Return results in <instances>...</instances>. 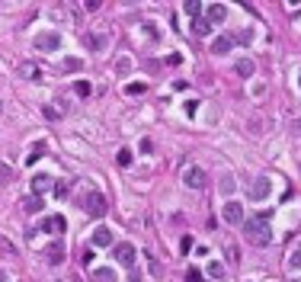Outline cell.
<instances>
[{
	"label": "cell",
	"mask_w": 301,
	"mask_h": 282,
	"mask_svg": "<svg viewBox=\"0 0 301 282\" xmlns=\"http://www.w3.org/2000/svg\"><path fill=\"white\" fill-rule=\"evenodd\" d=\"M244 234H247V241H250L253 247H269L272 244V228L266 222V215L247 218V222H244Z\"/></svg>",
	"instance_id": "obj_1"
},
{
	"label": "cell",
	"mask_w": 301,
	"mask_h": 282,
	"mask_svg": "<svg viewBox=\"0 0 301 282\" xmlns=\"http://www.w3.org/2000/svg\"><path fill=\"white\" fill-rule=\"evenodd\" d=\"M81 205H84L87 215H93V218H103L106 208H109V205H106V196H103V192H84Z\"/></svg>",
	"instance_id": "obj_2"
},
{
	"label": "cell",
	"mask_w": 301,
	"mask_h": 282,
	"mask_svg": "<svg viewBox=\"0 0 301 282\" xmlns=\"http://www.w3.org/2000/svg\"><path fill=\"white\" fill-rule=\"evenodd\" d=\"M269 192H272V180H269V176H256L250 186H247V199H250V202H263V199H269Z\"/></svg>",
	"instance_id": "obj_3"
},
{
	"label": "cell",
	"mask_w": 301,
	"mask_h": 282,
	"mask_svg": "<svg viewBox=\"0 0 301 282\" xmlns=\"http://www.w3.org/2000/svg\"><path fill=\"white\" fill-rule=\"evenodd\" d=\"M135 244L122 241V244H112V260L119 263V266H135Z\"/></svg>",
	"instance_id": "obj_4"
},
{
	"label": "cell",
	"mask_w": 301,
	"mask_h": 282,
	"mask_svg": "<svg viewBox=\"0 0 301 282\" xmlns=\"http://www.w3.org/2000/svg\"><path fill=\"white\" fill-rule=\"evenodd\" d=\"M221 218H224L228 225H244V205H241V202H224Z\"/></svg>",
	"instance_id": "obj_5"
},
{
	"label": "cell",
	"mask_w": 301,
	"mask_h": 282,
	"mask_svg": "<svg viewBox=\"0 0 301 282\" xmlns=\"http://www.w3.org/2000/svg\"><path fill=\"white\" fill-rule=\"evenodd\" d=\"M35 48L58 51V48H61V35H58V32H39V35H35Z\"/></svg>",
	"instance_id": "obj_6"
},
{
	"label": "cell",
	"mask_w": 301,
	"mask_h": 282,
	"mask_svg": "<svg viewBox=\"0 0 301 282\" xmlns=\"http://www.w3.org/2000/svg\"><path fill=\"white\" fill-rule=\"evenodd\" d=\"M42 231H48V234H64L67 231V222L61 215H48L45 222H42Z\"/></svg>",
	"instance_id": "obj_7"
},
{
	"label": "cell",
	"mask_w": 301,
	"mask_h": 282,
	"mask_svg": "<svg viewBox=\"0 0 301 282\" xmlns=\"http://www.w3.org/2000/svg\"><path fill=\"white\" fill-rule=\"evenodd\" d=\"M183 183H186L189 189H202V186H205V173H202L199 167H189L186 176H183Z\"/></svg>",
	"instance_id": "obj_8"
},
{
	"label": "cell",
	"mask_w": 301,
	"mask_h": 282,
	"mask_svg": "<svg viewBox=\"0 0 301 282\" xmlns=\"http://www.w3.org/2000/svg\"><path fill=\"white\" fill-rule=\"evenodd\" d=\"M224 20H228V7H224V4H211L208 10H205V23H208V26L224 23Z\"/></svg>",
	"instance_id": "obj_9"
},
{
	"label": "cell",
	"mask_w": 301,
	"mask_h": 282,
	"mask_svg": "<svg viewBox=\"0 0 301 282\" xmlns=\"http://www.w3.org/2000/svg\"><path fill=\"white\" fill-rule=\"evenodd\" d=\"M45 260L51 263V266H61V263H64V244H48L45 247Z\"/></svg>",
	"instance_id": "obj_10"
},
{
	"label": "cell",
	"mask_w": 301,
	"mask_h": 282,
	"mask_svg": "<svg viewBox=\"0 0 301 282\" xmlns=\"http://www.w3.org/2000/svg\"><path fill=\"white\" fill-rule=\"evenodd\" d=\"M51 189V176L48 173H35L32 176V196H42V192Z\"/></svg>",
	"instance_id": "obj_11"
},
{
	"label": "cell",
	"mask_w": 301,
	"mask_h": 282,
	"mask_svg": "<svg viewBox=\"0 0 301 282\" xmlns=\"http://www.w3.org/2000/svg\"><path fill=\"white\" fill-rule=\"evenodd\" d=\"M116 244V237H112L109 228H96L93 231V247H112Z\"/></svg>",
	"instance_id": "obj_12"
},
{
	"label": "cell",
	"mask_w": 301,
	"mask_h": 282,
	"mask_svg": "<svg viewBox=\"0 0 301 282\" xmlns=\"http://www.w3.org/2000/svg\"><path fill=\"white\" fill-rule=\"evenodd\" d=\"M211 51H215V55H228V51H231V35H218V39L211 42Z\"/></svg>",
	"instance_id": "obj_13"
},
{
	"label": "cell",
	"mask_w": 301,
	"mask_h": 282,
	"mask_svg": "<svg viewBox=\"0 0 301 282\" xmlns=\"http://www.w3.org/2000/svg\"><path fill=\"white\" fill-rule=\"evenodd\" d=\"M42 205H45V202H42L39 196H26V199H23V208L29 212V215H35V212H42Z\"/></svg>",
	"instance_id": "obj_14"
},
{
	"label": "cell",
	"mask_w": 301,
	"mask_h": 282,
	"mask_svg": "<svg viewBox=\"0 0 301 282\" xmlns=\"http://www.w3.org/2000/svg\"><path fill=\"white\" fill-rule=\"evenodd\" d=\"M20 74L26 77V81H39V67H35L32 61H23V64H20Z\"/></svg>",
	"instance_id": "obj_15"
},
{
	"label": "cell",
	"mask_w": 301,
	"mask_h": 282,
	"mask_svg": "<svg viewBox=\"0 0 301 282\" xmlns=\"http://www.w3.org/2000/svg\"><path fill=\"white\" fill-rule=\"evenodd\" d=\"M192 32H196V35H208L211 32V26L205 23V16H196V20H192Z\"/></svg>",
	"instance_id": "obj_16"
},
{
	"label": "cell",
	"mask_w": 301,
	"mask_h": 282,
	"mask_svg": "<svg viewBox=\"0 0 301 282\" xmlns=\"http://www.w3.org/2000/svg\"><path fill=\"white\" fill-rule=\"evenodd\" d=\"M42 154H45V141H35V145H32V151H29V157H26V164H35Z\"/></svg>",
	"instance_id": "obj_17"
},
{
	"label": "cell",
	"mask_w": 301,
	"mask_h": 282,
	"mask_svg": "<svg viewBox=\"0 0 301 282\" xmlns=\"http://www.w3.org/2000/svg\"><path fill=\"white\" fill-rule=\"evenodd\" d=\"M250 39H253L250 29H237V32L231 35V45H234V42H237V45H250Z\"/></svg>",
	"instance_id": "obj_18"
},
{
	"label": "cell",
	"mask_w": 301,
	"mask_h": 282,
	"mask_svg": "<svg viewBox=\"0 0 301 282\" xmlns=\"http://www.w3.org/2000/svg\"><path fill=\"white\" fill-rule=\"evenodd\" d=\"M234 67H237V74H241V77H250V74H253V61H250V58H241Z\"/></svg>",
	"instance_id": "obj_19"
},
{
	"label": "cell",
	"mask_w": 301,
	"mask_h": 282,
	"mask_svg": "<svg viewBox=\"0 0 301 282\" xmlns=\"http://www.w3.org/2000/svg\"><path fill=\"white\" fill-rule=\"evenodd\" d=\"M208 276H211V279H224L228 272H224V266H221V263L215 260V263H208Z\"/></svg>",
	"instance_id": "obj_20"
},
{
	"label": "cell",
	"mask_w": 301,
	"mask_h": 282,
	"mask_svg": "<svg viewBox=\"0 0 301 282\" xmlns=\"http://www.w3.org/2000/svg\"><path fill=\"white\" fill-rule=\"evenodd\" d=\"M84 42H87V45H90V48H96V51H100V48L106 45V39H103V35H93V32H90V35H87V39H84Z\"/></svg>",
	"instance_id": "obj_21"
},
{
	"label": "cell",
	"mask_w": 301,
	"mask_h": 282,
	"mask_svg": "<svg viewBox=\"0 0 301 282\" xmlns=\"http://www.w3.org/2000/svg\"><path fill=\"white\" fill-rule=\"evenodd\" d=\"M74 93H77V96H90V93H93V87L87 84V81H77V84H74Z\"/></svg>",
	"instance_id": "obj_22"
},
{
	"label": "cell",
	"mask_w": 301,
	"mask_h": 282,
	"mask_svg": "<svg viewBox=\"0 0 301 282\" xmlns=\"http://www.w3.org/2000/svg\"><path fill=\"white\" fill-rule=\"evenodd\" d=\"M186 13H189L192 20H196V16L202 13V4H199V0H186Z\"/></svg>",
	"instance_id": "obj_23"
},
{
	"label": "cell",
	"mask_w": 301,
	"mask_h": 282,
	"mask_svg": "<svg viewBox=\"0 0 301 282\" xmlns=\"http://www.w3.org/2000/svg\"><path fill=\"white\" fill-rule=\"evenodd\" d=\"M93 279H96V282H112L116 276H112V269H96V272H93Z\"/></svg>",
	"instance_id": "obj_24"
},
{
	"label": "cell",
	"mask_w": 301,
	"mask_h": 282,
	"mask_svg": "<svg viewBox=\"0 0 301 282\" xmlns=\"http://www.w3.org/2000/svg\"><path fill=\"white\" fill-rule=\"evenodd\" d=\"M0 253H7V257H13V253H16V247H13L10 241H7L4 234H0Z\"/></svg>",
	"instance_id": "obj_25"
},
{
	"label": "cell",
	"mask_w": 301,
	"mask_h": 282,
	"mask_svg": "<svg viewBox=\"0 0 301 282\" xmlns=\"http://www.w3.org/2000/svg\"><path fill=\"white\" fill-rule=\"evenodd\" d=\"M81 67H84L81 58H67V61H64V70H81Z\"/></svg>",
	"instance_id": "obj_26"
},
{
	"label": "cell",
	"mask_w": 301,
	"mask_h": 282,
	"mask_svg": "<svg viewBox=\"0 0 301 282\" xmlns=\"http://www.w3.org/2000/svg\"><path fill=\"white\" fill-rule=\"evenodd\" d=\"M186 282H202V272H199L196 266H192L189 272H186Z\"/></svg>",
	"instance_id": "obj_27"
},
{
	"label": "cell",
	"mask_w": 301,
	"mask_h": 282,
	"mask_svg": "<svg viewBox=\"0 0 301 282\" xmlns=\"http://www.w3.org/2000/svg\"><path fill=\"white\" fill-rule=\"evenodd\" d=\"M128 93H131V96H138V93H144V84H141V81H135V84H128Z\"/></svg>",
	"instance_id": "obj_28"
},
{
	"label": "cell",
	"mask_w": 301,
	"mask_h": 282,
	"mask_svg": "<svg viewBox=\"0 0 301 282\" xmlns=\"http://www.w3.org/2000/svg\"><path fill=\"white\" fill-rule=\"evenodd\" d=\"M288 266H291V269H301V250H298V253H291V257H288Z\"/></svg>",
	"instance_id": "obj_29"
},
{
	"label": "cell",
	"mask_w": 301,
	"mask_h": 282,
	"mask_svg": "<svg viewBox=\"0 0 301 282\" xmlns=\"http://www.w3.org/2000/svg\"><path fill=\"white\" fill-rule=\"evenodd\" d=\"M116 70H122V74L131 70V61H128V58H119V61H116Z\"/></svg>",
	"instance_id": "obj_30"
},
{
	"label": "cell",
	"mask_w": 301,
	"mask_h": 282,
	"mask_svg": "<svg viewBox=\"0 0 301 282\" xmlns=\"http://www.w3.org/2000/svg\"><path fill=\"white\" fill-rule=\"evenodd\" d=\"M116 161H119V167H128V164H131V154H128V151H119Z\"/></svg>",
	"instance_id": "obj_31"
},
{
	"label": "cell",
	"mask_w": 301,
	"mask_h": 282,
	"mask_svg": "<svg viewBox=\"0 0 301 282\" xmlns=\"http://www.w3.org/2000/svg\"><path fill=\"white\" fill-rule=\"evenodd\" d=\"M10 167H0V186H4V183H10Z\"/></svg>",
	"instance_id": "obj_32"
},
{
	"label": "cell",
	"mask_w": 301,
	"mask_h": 282,
	"mask_svg": "<svg viewBox=\"0 0 301 282\" xmlns=\"http://www.w3.org/2000/svg\"><path fill=\"white\" fill-rule=\"evenodd\" d=\"M55 196H58V199L67 196V183H58V186H55Z\"/></svg>",
	"instance_id": "obj_33"
},
{
	"label": "cell",
	"mask_w": 301,
	"mask_h": 282,
	"mask_svg": "<svg viewBox=\"0 0 301 282\" xmlns=\"http://www.w3.org/2000/svg\"><path fill=\"white\" fill-rule=\"evenodd\" d=\"M237 257H241V253H237V247L228 241V260H237Z\"/></svg>",
	"instance_id": "obj_34"
},
{
	"label": "cell",
	"mask_w": 301,
	"mask_h": 282,
	"mask_svg": "<svg viewBox=\"0 0 301 282\" xmlns=\"http://www.w3.org/2000/svg\"><path fill=\"white\" fill-rule=\"evenodd\" d=\"M291 128H295V135H301V116L295 119V125H291Z\"/></svg>",
	"instance_id": "obj_35"
},
{
	"label": "cell",
	"mask_w": 301,
	"mask_h": 282,
	"mask_svg": "<svg viewBox=\"0 0 301 282\" xmlns=\"http://www.w3.org/2000/svg\"><path fill=\"white\" fill-rule=\"evenodd\" d=\"M0 282H7V272L4 269H0Z\"/></svg>",
	"instance_id": "obj_36"
},
{
	"label": "cell",
	"mask_w": 301,
	"mask_h": 282,
	"mask_svg": "<svg viewBox=\"0 0 301 282\" xmlns=\"http://www.w3.org/2000/svg\"><path fill=\"white\" fill-rule=\"evenodd\" d=\"M298 87H301V70H298Z\"/></svg>",
	"instance_id": "obj_37"
}]
</instances>
